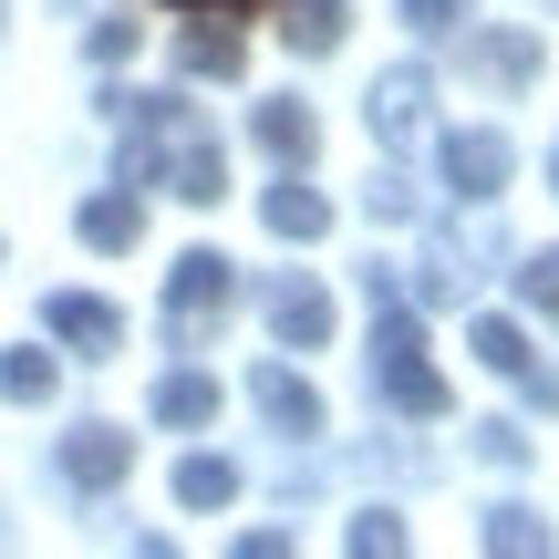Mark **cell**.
<instances>
[{"label":"cell","mask_w":559,"mask_h":559,"mask_svg":"<svg viewBox=\"0 0 559 559\" xmlns=\"http://www.w3.org/2000/svg\"><path fill=\"white\" fill-rule=\"evenodd\" d=\"M373 383L404 415H445V383H436V362H425V332H415V311L383 290V270H373Z\"/></svg>","instance_id":"1"},{"label":"cell","mask_w":559,"mask_h":559,"mask_svg":"<svg viewBox=\"0 0 559 559\" xmlns=\"http://www.w3.org/2000/svg\"><path fill=\"white\" fill-rule=\"evenodd\" d=\"M228 300H239L228 260H218V249H187V260H177V280H166V321H177V342H198L207 321L228 311Z\"/></svg>","instance_id":"2"},{"label":"cell","mask_w":559,"mask_h":559,"mask_svg":"<svg viewBox=\"0 0 559 559\" xmlns=\"http://www.w3.org/2000/svg\"><path fill=\"white\" fill-rule=\"evenodd\" d=\"M508 166H519V145H508L498 124H456V135H445V177H456V198H498Z\"/></svg>","instance_id":"3"},{"label":"cell","mask_w":559,"mask_h":559,"mask_svg":"<svg viewBox=\"0 0 559 559\" xmlns=\"http://www.w3.org/2000/svg\"><path fill=\"white\" fill-rule=\"evenodd\" d=\"M41 321H52L73 353H115V342H124L115 300H94V290H52V300H41Z\"/></svg>","instance_id":"4"},{"label":"cell","mask_w":559,"mask_h":559,"mask_svg":"<svg viewBox=\"0 0 559 559\" xmlns=\"http://www.w3.org/2000/svg\"><path fill=\"white\" fill-rule=\"evenodd\" d=\"M124 466H135V436H115V425H73L62 436V477L73 487H115Z\"/></svg>","instance_id":"5"},{"label":"cell","mask_w":559,"mask_h":559,"mask_svg":"<svg viewBox=\"0 0 559 559\" xmlns=\"http://www.w3.org/2000/svg\"><path fill=\"white\" fill-rule=\"evenodd\" d=\"M270 332L300 342V353L332 342V290H321V280H280V290H270Z\"/></svg>","instance_id":"6"},{"label":"cell","mask_w":559,"mask_h":559,"mask_svg":"<svg viewBox=\"0 0 559 559\" xmlns=\"http://www.w3.org/2000/svg\"><path fill=\"white\" fill-rule=\"evenodd\" d=\"M249 394H260V415L280 425V436H321V394L290 373V362H260V383H249Z\"/></svg>","instance_id":"7"},{"label":"cell","mask_w":559,"mask_h":559,"mask_svg":"<svg viewBox=\"0 0 559 559\" xmlns=\"http://www.w3.org/2000/svg\"><path fill=\"white\" fill-rule=\"evenodd\" d=\"M362 115H373V135H383V145H404V135L425 124V73H383L373 94H362Z\"/></svg>","instance_id":"8"},{"label":"cell","mask_w":559,"mask_h":559,"mask_svg":"<svg viewBox=\"0 0 559 559\" xmlns=\"http://www.w3.org/2000/svg\"><path fill=\"white\" fill-rule=\"evenodd\" d=\"M260 218L280 228V239H321V228H332V207H321L311 187L290 177V187H270V198H260Z\"/></svg>","instance_id":"9"},{"label":"cell","mask_w":559,"mask_h":559,"mask_svg":"<svg viewBox=\"0 0 559 559\" xmlns=\"http://www.w3.org/2000/svg\"><path fill=\"white\" fill-rule=\"evenodd\" d=\"M83 239H94V249H135L145 239V207L135 198H83Z\"/></svg>","instance_id":"10"},{"label":"cell","mask_w":559,"mask_h":559,"mask_svg":"<svg viewBox=\"0 0 559 559\" xmlns=\"http://www.w3.org/2000/svg\"><path fill=\"white\" fill-rule=\"evenodd\" d=\"M156 415L166 425H218V383H207V373H166L156 383Z\"/></svg>","instance_id":"11"},{"label":"cell","mask_w":559,"mask_h":559,"mask_svg":"<svg viewBox=\"0 0 559 559\" xmlns=\"http://www.w3.org/2000/svg\"><path fill=\"white\" fill-rule=\"evenodd\" d=\"M228 498H239V466L228 456H187L177 466V508H228Z\"/></svg>","instance_id":"12"},{"label":"cell","mask_w":559,"mask_h":559,"mask_svg":"<svg viewBox=\"0 0 559 559\" xmlns=\"http://www.w3.org/2000/svg\"><path fill=\"white\" fill-rule=\"evenodd\" d=\"M477 362H487V373H508V383H528V373H539L519 321H477Z\"/></svg>","instance_id":"13"},{"label":"cell","mask_w":559,"mask_h":559,"mask_svg":"<svg viewBox=\"0 0 559 559\" xmlns=\"http://www.w3.org/2000/svg\"><path fill=\"white\" fill-rule=\"evenodd\" d=\"M260 145L280 166H300V156H311V104H260Z\"/></svg>","instance_id":"14"},{"label":"cell","mask_w":559,"mask_h":559,"mask_svg":"<svg viewBox=\"0 0 559 559\" xmlns=\"http://www.w3.org/2000/svg\"><path fill=\"white\" fill-rule=\"evenodd\" d=\"M0 394H11V404H41V394H52V353L11 342V353H0Z\"/></svg>","instance_id":"15"},{"label":"cell","mask_w":559,"mask_h":559,"mask_svg":"<svg viewBox=\"0 0 559 559\" xmlns=\"http://www.w3.org/2000/svg\"><path fill=\"white\" fill-rule=\"evenodd\" d=\"M487 549H498V559H528V549H549L539 508H487Z\"/></svg>","instance_id":"16"},{"label":"cell","mask_w":559,"mask_h":559,"mask_svg":"<svg viewBox=\"0 0 559 559\" xmlns=\"http://www.w3.org/2000/svg\"><path fill=\"white\" fill-rule=\"evenodd\" d=\"M177 62H187V73H218V83H228V73H239V32H228V21H218V32H187Z\"/></svg>","instance_id":"17"},{"label":"cell","mask_w":559,"mask_h":559,"mask_svg":"<svg viewBox=\"0 0 559 559\" xmlns=\"http://www.w3.org/2000/svg\"><path fill=\"white\" fill-rule=\"evenodd\" d=\"M290 41L300 52H332L342 41V0H290Z\"/></svg>","instance_id":"18"},{"label":"cell","mask_w":559,"mask_h":559,"mask_svg":"<svg viewBox=\"0 0 559 559\" xmlns=\"http://www.w3.org/2000/svg\"><path fill=\"white\" fill-rule=\"evenodd\" d=\"M477 62H487L498 83H519L528 62H539V41H528V32H487V41H477Z\"/></svg>","instance_id":"19"},{"label":"cell","mask_w":559,"mask_h":559,"mask_svg":"<svg viewBox=\"0 0 559 559\" xmlns=\"http://www.w3.org/2000/svg\"><path fill=\"white\" fill-rule=\"evenodd\" d=\"M519 300H528V311H549V321H559V249H539V260L519 270Z\"/></svg>","instance_id":"20"},{"label":"cell","mask_w":559,"mask_h":559,"mask_svg":"<svg viewBox=\"0 0 559 559\" xmlns=\"http://www.w3.org/2000/svg\"><path fill=\"white\" fill-rule=\"evenodd\" d=\"M477 456H487V466H519V456H528V436H519L508 415H487V425H477Z\"/></svg>","instance_id":"21"},{"label":"cell","mask_w":559,"mask_h":559,"mask_svg":"<svg viewBox=\"0 0 559 559\" xmlns=\"http://www.w3.org/2000/svg\"><path fill=\"white\" fill-rule=\"evenodd\" d=\"M404 21H415V32H456L466 0H404Z\"/></svg>","instance_id":"22"},{"label":"cell","mask_w":559,"mask_h":559,"mask_svg":"<svg viewBox=\"0 0 559 559\" xmlns=\"http://www.w3.org/2000/svg\"><path fill=\"white\" fill-rule=\"evenodd\" d=\"M353 549H404V519H383V508H373V519H353Z\"/></svg>","instance_id":"23"},{"label":"cell","mask_w":559,"mask_h":559,"mask_svg":"<svg viewBox=\"0 0 559 559\" xmlns=\"http://www.w3.org/2000/svg\"><path fill=\"white\" fill-rule=\"evenodd\" d=\"M177 11H207V21H218V11H260V0H177Z\"/></svg>","instance_id":"24"}]
</instances>
